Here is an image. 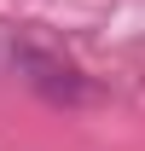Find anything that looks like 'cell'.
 Instances as JSON below:
<instances>
[{
    "label": "cell",
    "instance_id": "1",
    "mask_svg": "<svg viewBox=\"0 0 145 151\" xmlns=\"http://www.w3.org/2000/svg\"><path fill=\"white\" fill-rule=\"evenodd\" d=\"M12 70L35 87L41 99H52V105H81V99H93V81L75 64H64V58L41 52V47H29V41H18L12 47Z\"/></svg>",
    "mask_w": 145,
    "mask_h": 151
}]
</instances>
